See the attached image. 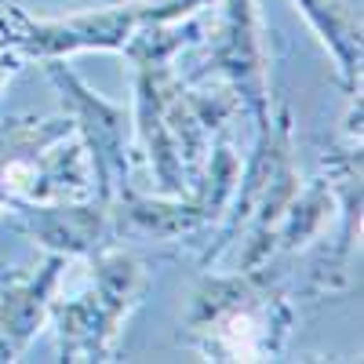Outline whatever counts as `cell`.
Listing matches in <instances>:
<instances>
[{
  "mask_svg": "<svg viewBox=\"0 0 364 364\" xmlns=\"http://www.w3.org/2000/svg\"><path fill=\"white\" fill-rule=\"evenodd\" d=\"M211 0H139L70 18H29L18 8L0 11V44L18 58H63L73 51H124L146 26L175 22Z\"/></svg>",
  "mask_w": 364,
  "mask_h": 364,
  "instance_id": "6da1fadb",
  "label": "cell"
},
{
  "mask_svg": "<svg viewBox=\"0 0 364 364\" xmlns=\"http://www.w3.org/2000/svg\"><path fill=\"white\" fill-rule=\"evenodd\" d=\"M288 306L255 288V277L215 284L197 295L190 324L204 331V350L215 360H262L288 336Z\"/></svg>",
  "mask_w": 364,
  "mask_h": 364,
  "instance_id": "7a4b0ae2",
  "label": "cell"
},
{
  "mask_svg": "<svg viewBox=\"0 0 364 364\" xmlns=\"http://www.w3.org/2000/svg\"><path fill=\"white\" fill-rule=\"evenodd\" d=\"M51 77L63 87V95L70 99L73 117L80 120V132H84L87 149H91V164H95L99 193H102V200H113L117 190L124 186V168H128L124 164L128 113H124V106H113L99 95H91V91L73 73H66L55 58H51Z\"/></svg>",
  "mask_w": 364,
  "mask_h": 364,
  "instance_id": "3957f363",
  "label": "cell"
},
{
  "mask_svg": "<svg viewBox=\"0 0 364 364\" xmlns=\"http://www.w3.org/2000/svg\"><path fill=\"white\" fill-rule=\"evenodd\" d=\"M215 70H223L252 102L266 128V66H262V37L255 0H226L223 44L215 51Z\"/></svg>",
  "mask_w": 364,
  "mask_h": 364,
  "instance_id": "277c9868",
  "label": "cell"
},
{
  "mask_svg": "<svg viewBox=\"0 0 364 364\" xmlns=\"http://www.w3.org/2000/svg\"><path fill=\"white\" fill-rule=\"evenodd\" d=\"M22 215L33 226L37 240L66 255L99 252V240L106 237L102 208H73V204H26Z\"/></svg>",
  "mask_w": 364,
  "mask_h": 364,
  "instance_id": "5b68a950",
  "label": "cell"
},
{
  "mask_svg": "<svg viewBox=\"0 0 364 364\" xmlns=\"http://www.w3.org/2000/svg\"><path fill=\"white\" fill-rule=\"evenodd\" d=\"M63 259H51L41 273V281H29L26 288H11L0 299V360H11L41 328L48 306H51V288L58 281Z\"/></svg>",
  "mask_w": 364,
  "mask_h": 364,
  "instance_id": "8992f818",
  "label": "cell"
},
{
  "mask_svg": "<svg viewBox=\"0 0 364 364\" xmlns=\"http://www.w3.org/2000/svg\"><path fill=\"white\" fill-rule=\"evenodd\" d=\"M295 4L331 48L343 77L350 80L360 73V11L353 8V0H295Z\"/></svg>",
  "mask_w": 364,
  "mask_h": 364,
  "instance_id": "52a82bcc",
  "label": "cell"
},
{
  "mask_svg": "<svg viewBox=\"0 0 364 364\" xmlns=\"http://www.w3.org/2000/svg\"><path fill=\"white\" fill-rule=\"evenodd\" d=\"M331 219V193L324 186H310L302 193L291 211H284V248H299L310 237H317L324 230V223Z\"/></svg>",
  "mask_w": 364,
  "mask_h": 364,
  "instance_id": "ba28073f",
  "label": "cell"
},
{
  "mask_svg": "<svg viewBox=\"0 0 364 364\" xmlns=\"http://www.w3.org/2000/svg\"><path fill=\"white\" fill-rule=\"evenodd\" d=\"M15 70H18V55H15L11 48L0 44V87H4V84L15 77Z\"/></svg>",
  "mask_w": 364,
  "mask_h": 364,
  "instance_id": "9c48e42d",
  "label": "cell"
}]
</instances>
